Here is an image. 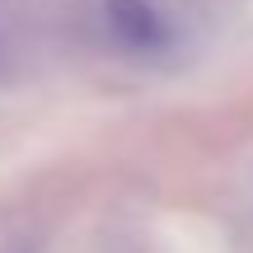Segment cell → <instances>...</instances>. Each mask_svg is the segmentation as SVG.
I'll list each match as a JSON object with an SVG mask.
<instances>
[{"instance_id": "obj_1", "label": "cell", "mask_w": 253, "mask_h": 253, "mask_svg": "<svg viewBox=\"0 0 253 253\" xmlns=\"http://www.w3.org/2000/svg\"><path fill=\"white\" fill-rule=\"evenodd\" d=\"M108 24L118 28L131 47H160L164 42V28L155 19V9L145 0H113L108 5Z\"/></svg>"}]
</instances>
